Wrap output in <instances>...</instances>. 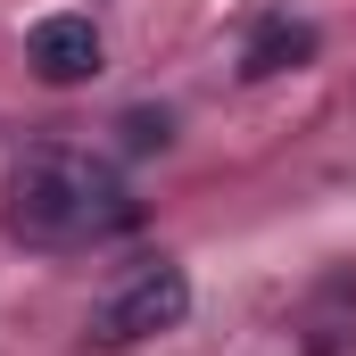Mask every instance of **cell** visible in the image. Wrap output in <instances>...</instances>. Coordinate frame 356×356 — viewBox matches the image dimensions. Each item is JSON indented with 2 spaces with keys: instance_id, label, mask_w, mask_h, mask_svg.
Here are the masks:
<instances>
[{
  "instance_id": "obj_4",
  "label": "cell",
  "mask_w": 356,
  "mask_h": 356,
  "mask_svg": "<svg viewBox=\"0 0 356 356\" xmlns=\"http://www.w3.org/2000/svg\"><path fill=\"white\" fill-rule=\"evenodd\" d=\"M315 58V25H290V17H273V25H257L249 33V50H241V75L249 83H266V75H282V67H307Z\"/></svg>"
},
{
  "instance_id": "obj_3",
  "label": "cell",
  "mask_w": 356,
  "mask_h": 356,
  "mask_svg": "<svg viewBox=\"0 0 356 356\" xmlns=\"http://www.w3.org/2000/svg\"><path fill=\"white\" fill-rule=\"evenodd\" d=\"M25 67L42 83H91L99 75V25L91 17H42L25 33Z\"/></svg>"
},
{
  "instance_id": "obj_2",
  "label": "cell",
  "mask_w": 356,
  "mask_h": 356,
  "mask_svg": "<svg viewBox=\"0 0 356 356\" xmlns=\"http://www.w3.org/2000/svg\"><path fill=\"white\" fill-rule=\"evenodd\" d=\"M182 315H191V273L182 266H133L99 307H91V340L99 348H133V340H149V332H175Z\"/></svg>"
},
{
  "instance_id": "obj_5",
  "label": "cell",
  "mask_w": 356,
  "mask_h": 356,
  "mask_svg": "<svg viewBox=\"0 0 356 356\" xmlns=\"http://www.w3.org/2000/svg\"><path fill=\"white\" fill-rule=\"evenodd\" d=\"M124 141L133 149H166V116H124Z\"/></svg>"
},
{
  "instance_id": "obj_1",
  "label": "cell",
  "mask_w": 356,
  "mask_h": 356,
  "mask_svg": "<svg viewBox=\"0 0 356 356\" xmlns=\"http://www.w3.org/2000/svg\"><path fill=\"white\" fill-rule=\"evenodd\" d=\"M0 216L25 249H99L141 224V199L124 191L116 166H99L83 149H25L8 166Z\"/></svg>"
}]
</instances>
